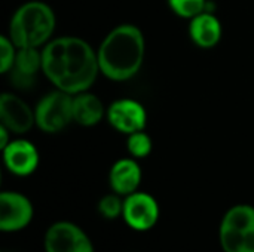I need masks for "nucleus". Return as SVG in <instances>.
<instances>
[{
    "instance_id": "nucleus-3",
    "label": "nucleus",
    "mask_w": 254,
    "mask_h": 252,
    "mask_svg": "<svg viewBox=\"0 0 254 252\" xmlns=\"http://www.w3.org/2000/svg\"><path fill=\"white\" fill-rule=\"evenodd\" d=\"M55 13L52 7L39 0L21 4L9 22V39L16 48H43L55 31Z\"/></svg>"
},
{
    "instance_id": "nucleus-11",
    "label": "nucleus",
    "mask_w": 254,
    "mask_h": 252,
    "mask_svg": "<svg viewBox=\"0 0 254 252\" xmlns=\"http://www.w3.org/2000/svg\"><path fill=\"white\" fill-rule=\"evenodd\" d=\"M42 71V50L39 48H18L15 62L9 70V79L16 89L33 88Z\"/></svg>"
},
{
    "instance_id": "nucleus-6",
    "label": "nucleus",
    "mask_w": 254,
    "mask_h": 252,
    "mask_svg": "<svg viewBox=\"0 0 254 252\" xmlns=\"http://www.w3.org/2000/svg\"><path fill=\"white\" fill-rule=\"evenodd\" d=\"M161 209L155 196L146 192H134L124 198L122 220L135 232H147L153 229L159 220Z\"/></svg>"
},
{
    "instance_id": "nucleus-15",
    "label": "nucleus",
    "mask_w": 254,
    "mask_h": 252,
    "mask_svg": "<svg viewBox=\"0 0 254 252\" xmlns=\"http://www.w3.org/2000/svg\"><path fill=\"white\" fill-rule=\"evenodd\" d=\"M219 242L223 252H254V227L238 230L220 224Z\"/></svg>"
},
{
    "instance_id": "nucleus-2",
    "label": "nucleus",
    "mask_w": 254,
    "mask_h": 252,
    "mask_svg": "<svg viewBox=\"0 0 254 252\" xmlns=\"http://www.w3.org/2000/svg\"><path fill=\"white\" fill-rule=\"evenodd\" d=\"M144 55L143 31L134 24H121L103 39L97 49L100 73L113 82L129 80L140 71Z\"/></svg>"
},
{
    "instance_id": "nucleus-10",
    "label": "nucleus",
    "mask_w": 254,
    "mask_h": 252,
    "mask_svg": "<svg viewBox=\"0 0 254 252\" xmlns=\"http://www.w3.org/2000/svg\"><path fill=\"white\" fill-rule=\"evenodd\" d=\"M3 163L6 169L16 177H28L31 175L40 162L37 147L22 138L10 140V143L1 149Z\"/></svg>"
},
{
    "instance_id": "nucleus-17",
    "label": "nucleus",
    "mask_w": 254,
    "mask_h": 252,
    "mask_svg": "<svg viewBox=\"0 0 254 252\" xmlns=\"http://www.w3.org/2000/svg\"><path fill=\"white\" fill-rule=\"evenodd\" d=\"M127 150L134 159H144L152 153L153 143L152 138L144 132L138 131L131 135H127Z\"/></svg>"
},
{
    "instance_id": "nucleus-4",
    "label": "nucleus",
    "mask_w": 254,
    "mask_h": 252,
    "mask_svg": "<svg viewBox=\"0 0 254 252\" xmlns=\"http://www.w3.org/2000/svg\"><path fill=\"white\" fill-rule=\"evenodd\" d=\"M36 125L46 134L64 131L73 122V95L55 89L43 95L34 108Z\"/></svg>"
},
{
    "instance_id": "nucleus-1",
    "label": "nucleus",
    "mask_w": 254,
    "mask_h": 252,
    "mask_svg": "<svg viewBox=\"0 0 254 252\" xmlns=\"http://www.w3.org/2000/svg\"><path fill=\"white\" fill-rule=\"evenodd\" d=\"M42 73L55 89L71 95L89 91L100 74L97 52L80 37L52 39L42 49Z\"/></svg>"
},
{
    "instance_id": "nucleus-5",
    "label": "nucleus",
    "mask_w": 254,
    "mask_h": 252,
    "mask_svg": "<svg viewBox=\"0 0 254 252\" xmlns=\"http://www.w3.org/2000/svg\"><path fill=\"white\" fill-rule=\"evenodd\" d=\"M45 252H95L92 241L83 229L71 221H57L43 238Z\"/></svg>"
},
{
    "instance_id": "nucleus-13",
    "label": "nucleus",
    "mask_w": 254,
    "mask_h": 252,
    "mask_svg": "<svg viewBox=\"0 0 254 252\" xmlns=\"http://www.w3.org/2000/svg\"><path fill=\"white\" fill-rule=\"evenodd\" d=\"M189 21V36L198 48L210 49L220 42L223 30L219 18L213 12L205 10Z\"/></svg>"
},
{
    "instance_id": "nucleus-19",
    "label": "nucleus",
    "mask_w": 254,
    "mask_h": 252,
    "mask_svg": "<svg viewBox=\"0 0 254 252\" xmlns=\"http://www.w3.org/2000/svg\"><path fill=\"white\" fill-rule=\"evenodd\" d=\"M18 48L9 39V36H0V71L7 74L16 58Z\"/></svg>"
},
{
    "instance_id": "nucleus-8",
    "label": "nucleus",
    "mask_w": 254,
    "mask_h": 252,
    "mask_svg": "<svg viewBox=\"0 0 254 252\" xmlns=\"http://www.w3.org/2000/svg\"><path fill=\"white\" fill-rule=\"evenodd\" d=\"M106 116L112 128L125 135L144 131L147 125V113L144 105L131 98L113 101L109 105Z\"/></svg>"
},
{
    "instance_id": "nucleus-14",
    "label": "nucleus",
    "mask_w": 254,
    "mask_h": 252,
    "mask_svg": "<svg viewBox=\"0 0 254 252\" xmlns=\"http://www.w3.org/2000/svg\"><path fill=\"white\" fill-rule=\"evenodd\" d=\"M107 114L103 101L89 91L73 95V122L80 126H95Z\"/></svg>"
},
{
    "instance_id": "nucleus-16",
    "label": "nucleus",
    "mask_w": 254,
    "mask_h": 252,
    "mask_svg": "<svg viewBox=\"0 0 254 252\" xmlns=\"http://www.w3.org/2000/svg\"><path fill=\"white\" fill-rule=\"evenodd\" d=\"M170 9L180 18L192 19L208 10V0H167Z\"/></svg>"
},
{
    "instance_id": "nucleus-12",
    "label": "nucleus",
    "mask_w": 254,
    "mask_h": 252,
    "mask_svg": "<svg viewBox=\"0 0 254 252\" xmlns=\"http://www.w3.org/2000/svg\"><path fill=\"white\" fill-rule=\"evenodd\" d=\"M143 172L134 157H124L113 163L109 172V184L112 192L125 198L138 190Z\"/></svg>"
},
{
    "instance_id": "nucleus-18",
    "label": "nucleus",
    "mask_w": 254,
    "mask_h": 252,
    "mask_svg": "<svg viewBox=\"0 0 254 252\" xmlns=\"http://www.w3.org/2000/svg\"><path fill=\"white\" fill-rule=\"evenodd\" d=\"M122 211H124V199L115 192L103 196L98 202V212L106 220H116L122 217Z\"/></svg>"
},
{
    "instance_id": "nucleus-7",
    "label": "nucleus",
    "mask_w": 254,
    "mask_h": 252,
    "mask_svg": "<svg viewBox=\"0 0 254 252\" xmlns=\"http://www.w3.org/2000/svg\"><path fill=\"white\" fill-rule=\"evenodd\" d=\"M34 217L31 201L18 192L0 193V230L13 233L24 230Z\"/></svg>"
},
{
    "instance_id": "nucleus-9",
    "label": "nucleus",
    "mask_w": 254,
    "mask_h": 252,
    "mask_svg": "<svg viewBox=\"0 0 254 252\" xmlns=\"http://www.w3.org/2000/svg\"><path fill=\"white\" fill-rule=\"evenodd\" d=\"M0 120L15 135L27 134L36 125L34 110L18 95L3 92L0 97Z\"/></svg>"
}]
</instances>
